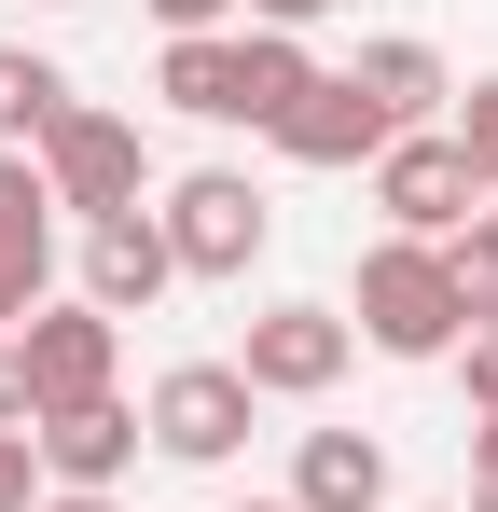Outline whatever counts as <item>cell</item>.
<instances>
[{
    "label": "cell",
    "mask_w": 498,
    "mask_h": 512,
    "mask_svg": "<svg viewBox=\"0 0 498 512\" xmlns=\"http://www.w3.org/2000/svg\"><path fill=\"white\" fill-rule=\"evenodd\" d=\"M374 208H388V236L457 250V236H471V208H485V180H471V153H457L443 125H415V139H388V153H374Z\"/></svg>",
    "instance_id": "cell-4"
},
{
    "label": "cell",
    "mask_w": 498,
    "mask_h": 512,
    "mask_svg": "<svg viewBox=\"0 0 498 512\" xmlns=\"http://www.w3.org/2000/svg\"><path fill=\"white\" fill-rule=\"evenodd\" d=\"M42 512H125V499H56V485H42Z\"/></svg>",
    "instance_id": "cell-26"
},
{
    "label": "cell",
    "mask_w": 498,
    "mask_h": 512,
    "mask_svg": "<svg viewBox=\"0 0 498 512\" xmlns=\"http://www.w3.org/2000/svg\"><path fill=\"white\" fill-rule=\"evenodd\" d=\"M166 291H180V250H166V222H153V208L83 222V305H97V319H153Z\"/></svg>",
    "instance_id": "cell-9"
},
{
    "label": "cell",
    "mask_w": 498,
    "mask_h": 512,
    "mask_svg": "<svg viewBox=\"0 0 498 512\" xmlns=\"http://www.w3.org/2000/svg\"><path fill=\"white\" fill-rule=\"evenodd\" d=\"M457 374H471V416H498V333H471V346H457Z\"/></svg>",
    "instance_id": "cell-22"
},
{
    "label": "cell",
    "mask_w": 498,
    "mask_h": 512,
    "mask_svg": "<svg viewBox=\"0 0 498 512\" xmlns=\"http://www.w3.org/2000/svg\"><path fill=\"white\" fill-rule=\"evenodd\" d=\"M222 14H249V0H153V28H166V42H208Z\"/></svg>",
    "instance_id": "cell-20"
},
{
    "label": "cell",
    "mask_w": 498,
    "mask_h": 512,
    "mask_svg": "<svg viewBox=\"0 0 498 512\" xmlns=\"http://www.w3.org/2000/svg\"><path fill=\"white\" fill-rule=\"evenodd\" d=\"M153 97H166V111H194V125H236V28L166 42V56H153Z\"/></svg>",
    "instance_id": "cell-13"
},
{
    "label": "cell",
    "mask_w": 498,
    "mask_h": 512,
    "mask_svg": "<svg viewBox=\"0 0 498 512\" xmlns=\"http://www.w3.org/2000/svg\"><path fill=\"white\" fill-rule=\"evenodd\" d=\"M291 512H388V443L374 429H305L291 443Z\"/></svg>",
    "instance_id": "cell-11"
},
{
    "label": "cell",
    "mask_w": 498,
    "mask_h": 512,
    "mask_svg": "<svg viewBox=\"0 0 498 512\" xmlns=\"http://www.w3.org/2000/svg\"><path fill=\"white\" fill-rule=\"evenodd\" d=\"M388 139H415V125H388V97L360 84V70H319V97L277 125V153H291V167H374Z\"/></svg>",
    "instance_id": "cell-10"
},
{
    "label": "cell",
    "mask_w": 498,
    "mask_h": 512,
    "mask_svg": "<svg viewBox=\"0 0 498 512\" xmlns=\"http://www.w3.org/2000/svg\"><path fill=\"white\" fill-rule=\"evenodd\" d=\"M443 139H457V153H471V180L498 194V70H485V84H457V111H443Z\"/></svg>",
    "instance_id": "cell-18"
},
{
    "label": "cell",
    "mask_w": 498,
    "mask_h": 512,
    "mask_svg": "<svg viewBox=\"0 0 498 512\" xmlns=\"http://www.w3.org/2000/svg\"><path fill=\"white\" fill-rule=\"evenodd\" d=\"M153 457H180V471H222L249 443V416H263V388H249L236 360H180V374H153Z\"/></svg>",
    "instance_id": "cell-5"
},
{
    "label": "cell",
    "mask_w": 498,
    "mask_h": 512,
    "mask_svg": "<svg viewBox=\"0 0 498 512\" xmlns=\"http://www.w3.org/2000/svg\"><path fill=\"white\" fill-rule=\"evenodd\" d=\"M56 111H70V70H56V56H28V42H0V153H42V139H56Z\"/></svg>",
    "instance_id": "cell-15"
},
{
    "label": "cell",
    "mask_w": 498,
    "mask_h": 512,
    "mask_svg": "<svg viewBox=\"0 0 498 512\" xmlns=\"http://www.w3.org/2000/svg\"><path fill=\"white\" fill-rule=\"evenodd\" d=\"M443 263H457V291H471V333H498V194L471 208V236H457Z\"/></svg>",
    "instance_id": "cell-17"
},
{
    "label": "cell",
    "mask_w": 498,
    "mask_h": 512,
    "mask_svg": "<svg viewBox=\"0 0 498 512\" xmlns=\"http://www.w3.org/2000/svg\"><path fill=\"white\" fill-rule=\"evenodd\" d=\"M153 222H166V250H180V277H249V263L277 250V208H263V180H249V167H194V180H166Z\"/></svg>",
    "instance_id": "cell-3"
},
{
    "label": "cell",
    "mask_w": 498,
    "mask_h": 512,
    "mask_svg": "<svg viewBox=\"0 0 498 512\" xmlns=\"http://www.w3.org/2000/svg\"><path fill=\"white\" fill-rule=\"evenodd\" d=\"M305 97H319V56H305L291 28H236V125L249 139H277Z\"/></svg>",
    "instance_id": "cell-12"
},
{
    "label": "cell",
    "mask_w": 498,
    "mask_h": 512,
    "mask_svg": "<svg viewBox=\"0 0 498 512\" xmlns=\"http://www.w3.org/2000/svg\"><path fill=\"white\" fill-rule=\"evenodd\" d=\"M360 84L388 97V125H443V111H457V70H443L429 42H360Z\"/></svg>",
    "instance_id": "cell-14"
},
{
    "label": "cell",
    "mask_w": 498,
    "mask_h": 512,
    "mask_svg": "<svg viewBox=\"0 0 498 512\" xmlns=\"http://www.w3.org/2000/svg\"><path fill=\"white\" fill-rule=\"evenodd\" d=\"M236 512H291V499H236Z\"/></svg>",
    "instance_id": "cell-27"
},
{
    "label": "cell",
    "mask_w": 498,
    "mask_h": 512,
    "mask_svg": "<svg viewBox=\"0 0 498 512\" xmlns=\"http://www.w3.org/2000/svg\"><path fill=\"white\" fill-rule=\"evenodd\" d=\"M0 263H28V277H56V194L28 153H0Z\"/></svg>",
    "instance_id": "cell-16"
},
{
    "label": "cell",
    "mask_w": 498,
    "mask_h": 512,
    "mask_svg": "<svg viewBox=\"0 0 498 512\" xmlns=\"http://www.w3.org/2000/svg\"><path fill=\"white\" fill-rule=\"evenodd\" d=\"M0 429H28V374H14V346H0Z\"/></svg>",
    "instance_id": "cell-24"
},
{
    "label": "cell",
    "mask_w": 498,
    "mask_h": 512,
    "mask_svg": "<svg viewBox=\"0 0 498 512\" xmlns=\"http://www.w3.org/2000/svg\"><path fill=\"white\" fill-rule=\"evenodd\" d=\"M28 443H42V485H56V499H111V485L139 471L153 416L111 388V402H70V416H28Z\"/></svg>",
    "instance_id": "cell-8"
},
{
    "label": "cell",
    "mask_w": 498,
    "mask_h": 512,
    "mask_svg": "<svg viewBox=\"0 0 498 512\" xmlns=\"http://www.w3.org/2000/svg\"><path fill=\"white\" fill-rule=\"evenodd\" d=\"M28 319H42V277H28V263H0V346L28 333Z\"/></svg>",
    "instance_id": "cell-21"
},
{
    "label": "cell",
    "mask_w": 498,
    "mask_h": 512,
    "mask_svg": "<svg viewBox=\"0 0 498 512\" xmlns=\"http://www.w3.org/2000/svg\"><path fill=\"white\" fill-rule=\"evenodd\" d=\"M360 360V333H346V305H263L236 346V374L263 388V402H332V374Z\"/></svg>",
    "instance_id": "cell-7"
},
{
    "label": "cell",
    "mask_w": 498,
    "mask_h": 512,
    "mask_svg": "<svg viewBox=\"0 0 498 512\" xmlns=\"http://www.w3.org/2000/svg\"><path fill=\"white\" fill-rule=\"evenodd\" d=\"M346 333L374 346V360H457V346H471V291H457V263L429 250V236H374Z\"/></svg>",
    "instance_id": "cell-1"
},
{
    "label": "cell",
    "mask_w": 498,
    "mask_h": 512,
    "mask_svg": "<svg viewBox=\"0 0 498 512\" xmlns=\"http://www.w3.org/2000/svg\"><path fill=\"white\" fill-rule=\"evenodd\" d=\"M319 14H332V0H249V28H291V42H305Z\"/></svg>",
    "instance_id": "cell-23"
},
{
    "label": "cell",
    "mask_w": 498,
    "mask_h": 512,
    "mask_svg": "<svg viewBox=\"0 0 498 512\" xmlns=\"http://www.w3.org/2000/svg\"><path fill=\"white\" fill-rule=\"evenodd\" d=\"M471 485H485V499H498V416L471 429Z\"/></svg>",
    "instance_id": "cell-25"
},
{
    "label": "cell",
    "mask_w": 498,
    "mask_h": 512,
    "mask_svg": "<svg viewBox=\"0 0 498 512\" xmlns=\"http://www.w3.org/2000/svg\"><path fill=\"white\" fill-rule=\"evenodd\" d=\"M111 360H125V319H97V305H42L28 333H14V374H28V416H70V402H111Z\"/></svg>",
    "instance_id": "cell-6"
},
{
    "label": "cell",
    "mask_w": 498,
    "mask_h": 512,
    "mask_svg": "<svg viewBox=\"0 0 498 512\" xmlns=\"http://www.w3.org/2000/svg\"><path fill=\"white\" fill-rule=\"evenodd\" d=\"M0 512H42V443L0 429Z\"/></svg>",
    "instance_id": "cell-19"
},
{
    "label": "cell",
    "mask_w": 498,
    "mask_h": 512,
    "mask_svg": "<svg viewBox=\"0 0 498 512\" xmlns=\"http://www.w3.org/2000/svg\"><path fill=\"white\" fill-rule=\"evenodd\" d=\"M28 167H42V194H56L70 222H125V208H153V139H139L125 111H97V97L56 111V139H42Z\"/></svg>",
    "instance_id": "cell-2"
}]
</instances>
